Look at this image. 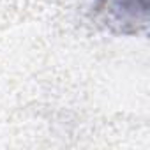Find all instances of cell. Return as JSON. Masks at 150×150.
Returning a JSON list of instances; mask_svg holds the SVG:
<instances>
[{"mask_svg":"<svg viewBox=\"0 0 150 150\" xmlns=\"http://www.w3.org/2000/svg\"><path fill=\"white\" fill-rule=\"evenodd\" d=\"M106 4L110 9L122 13L124 16L132 14L136 16V11L139 9L141 13L146 11V0H106Z\"/></svg>","mask_w":150,"mask_h":150,"instance_id":"6da1fadb","label":"cell"}]
</instances>
